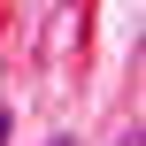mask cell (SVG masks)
Here are the masks:
<instances>
[{"label":"cell","mask_w":146,"mask_h":146,"mask_svg":"<svg viewBox=\"0 0 146 146\" xmlns=\"http://www.w3.org/2000/svg\"><path fill=\"white\" fill-rule=\"evenodd\" d=\"M115 146H131V139H115Z\"/></svg>","instance_id":"7a4b0ae2"},{"label":"cell","mask_w":146,"mask_h":146,"mask_svg":"<svg viewBox=\"0 0 146 146\" xmlns=\"http://www.w3.org/2000/svg\"><path fill=\"white\" fill-rule=\"evenodd\" d=\"M8 139H15V115H8V108H0V146H8Z\"/></svg>","instance_id":"6da1fadb"}]
</instances>
